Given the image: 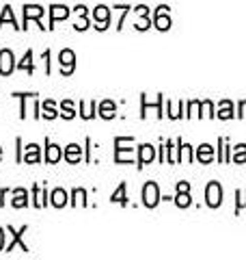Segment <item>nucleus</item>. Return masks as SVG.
<instances>
[{
    "instance_id": "obj_1",
    "label": "nucleus",
    "mask_w": 246,
    "mask_h": 260,
    "mask_svg": "<svg viewBox=\"0 0 246 260\" xmlns=\"http://www.w3.org/2000/svg\"><path fill=\"white\" fill-rule=\"evenodd\" d=\"M205 200H208L210 208H216L223 204V189H220L218 182H210L208 189H205Z\"/></svg>"
},
{
    "instance_id": "obj_2",
    "label": "nucleus",
    "mask_w": 246,
    "mask_h": 260,
    "mask_svg": "<svg viewBox=\"0 0 246 260\" xmlns=\"http://www.w3.org/2000/svg\"><path fill=\"white\" fill-rule=\"evenodd\" d=\"M160 202V191H158V184L155 182H147L143 186V204L147 208H153L155 204Z\"/></svg>"
},
{
    "instance_id": "obj_3",
    "label": "nucleus",
    "mask_w": 246,
    "mask_h": 260,
    "mask_svg": "<svg viewBox=\"0 0 246 260\" xmlns=\"http://www.w3.org/2000/svg\"><path fill=\"white\" fill-rule=\"evenodd\" d=\"M59 61H61V74L69 76L73 72V68H76V54L65 48V50H61V54H59Z\"/></svg>"
},
{
    "instance_id": "obj_4",
    "label": "nucleus",
    "mask_w": 246,
    "mask_h": 260,
    "mask_svg": "<svg viewBox=\"0 0 246 260\" xmlns=\"http://www.w3.org/2000/svg\"><path fill=\"white\" fill-rule=\"evenodd\" d=\"M13 52L11 50H0V74L3 76H9L13 68H15V63H13Z\"/></svg>"
},
{
    "instance_id": "obj_5",
    "label": "nucleus",
    "mask_w": 246,
    "mask_h": 260,
    "mask_svg": "<svg viewBox=\"0 0 246 260\" xmlns=\"http://www.w3.org/2000/svg\"><path fill=\"white\" fill-rule=\"evenodd\" d=\"M188 191H190V184H188V182H179V184H177L175 204H177L179 208H188V206H190V195H188Z\"/></svg>"
},
{
    "instance_id": "obj_6",
    "label": "nucleus",
    "mask_w": 246,
    "mask_h": 260,
    "mask_svg": "<svg viewBox=\"0 0 246 260\" xmlns=\"http://www.w3.org/2000/svg\"><path fill=\"white\" fill-rule=\"evenodd\" d=\"M167 9L169 7H158V11H155V28H160V30L171 28V18H169Z\"/></svg>"
},
{
    "instance_id": "obj_7",
    "label": "nucleus",
    "mask_w": 246,
    "mask_h": 260,
    "mask_svg": "<svg viewBox=\"0 0 246 260\" xmlns=\"http://www.w3.org/2000/svg\"><path fill=\"white\" fill-rule=\"evenodd\" d=\"M93 18L95 22H100V26H95V28H108V24H110V18H108V9L106 7H95V11H93Z\"/></svg>"
},
{
    "instance_id": "obj_8",
    "label": "nucleus",
    "mask_w": 246,
    "mask_h": 260,
    "mask_svg": "<svg viewBox=\"0 0 246 260\" xmlns=\"http://www.w3.org/2000/svg\"><path fill=\"white\" fill-rule=\"evenodd\" d=\"M9 232L13 234V239H11V243H9V245H7V251H11L15 245H20V247H22V251H28V247H26V245H24V243H22V234L26 232V225H24V228H20L18 232H15L13 228H9Z\"/></svg>"
},
{
    "instance_id": "obj_9",
    "label": "nucleus",
    "mask_w": 246,
    "mask_h": 260,
    "mask_svg": "<svg viewBox=\"0 0 246 260\" xmlns=\"http://www.w3.org/2000/svg\"><path fill=\"white\" fill-rule=\"evenodd\" d=\"M141 158H138V167H143V165H147V162H151L153 160V156H155V152H153V148L149 143H145V145H141Z\"/></svg>"
},
{
    "instance_id": "obj_10",
    "label": "nucleus",
    "mask_w": 246,
    "mask_h": 260,
    "mask_svg": "<svg viewBox=\"0 0 246 260\" xmlns=\"http://www.w3.org/2000/svg\"><path fill=\"white\" fill-rule=\"evenodd\" d=\"M41 15H44V9H41L39 5H26V7H24V22H26V24H28L30 18L39 20Z\"/></svg>"
},
{
    "instance_id": "obj_11",
    "label": "nucleus",
    "mask_w": 246,
    "mask_h": 260,
    "mask_svg": "<svg viewBox=\"0 0 246 260\" xmlns=\"http://www.w3.org/2000/svg\"><path fill=\"white\" fill-rule=\"evenodd\" d=\"M13 206L15 208L28 206V193H26V189H15L13 191Z\"/></svg>"
},
{
    "instance_id": "obj_12",
    "label": "nucleus",
    "mask_w": 246,
    "mask_h": 260,
    "mask_svg": "<svg viewBox=\"0 0 246 260\" xmlns=\"http://www.w3.org/2000/svg\"><path fill=\"white\" fill-rule=\"evenodd\" d=\"M63 156V152L59 145H54V143H48V150H46V160L48 162H59Z\"/></svg>"
},
{
    "instance_id": "obj_13",
    "label": "nucleus",
    "mask_w": 246,
    "mask_h": 260,
    "mask_svg": "<svg viewBox=\"0 0 246 260\" xmlns=\"http://www.w3.org/2000/svg\"><path fill=\"white\" fill-rule=\"evenodd\" d=\"M39 145H35V143H30V145H26V154L22 156V160H26V162H39Z\"/></svg>"
},
{
    "instance_id": "obj_14",
    "label": "nucleus",
    "mask_w": 246,
    "mask_h": 260,
    "mask_svg": "<svg viewBox=\"0 0 246 260\" xmlns=\"http://www.w3.org/2000/svg\"><path fill=\"white\" fill-rule=\"evenodd\" d=\"M80 156H82L80 145H76V143L67 145V150H65V158H67L69 162H78V160H80Z\"/></svg>"
},
{
    "instance_id": "obj_15",
    "label": "nucleus",
    "mask_w": 246,
    "mask_h": 260,
    "mask_svg": "<svg viewBox=\"0 0 246 260\" xmlns=\"http://www.w3.org/2000/svg\"><path fill=\"white\" fill-rule=\"evenodd\" d=\"M196 158H199L201 162H210L212 158H214V150H212V145H201L199 150H196Z\"/></svg>"
},
{
    "instance_id": "obj_16",
    "label": "nucleus",
    "mask_w": 246,
    "mask_h": 260,
    "mask_svg": "<svg viewBox=\"0 0 246 260\" xmlns=\"http://www.w3.org/2000/svg\"><path fill=\"white\" fill-rule=\"evenodd\" d=\"M69 15V11H67V7H61V5H54L52 7V11H50V24H54L56 20H65Z\"/></svg>"
},
{
    "instance_id": "obj_17",
    "label": "nucleus",
    "mask_w": 246,
    "mask_h": 260,
    "mask_svg": "<svg viewBox=\"0 0 246 260\" xmlns=\"http://www.w3.org/2000/svg\"><path fill=\"white\" fill-rule=\"evenodd\" d=\"M52 204H54L56 208L65 206V204H67V193H65L63 189H54V191H52Z\"/></svg>"
},
{
    "instance_id": "obj_18",
    "label": "nucleus",
    "mask_w": 246,
    "mask_h": 260,
    "mask_svg": "<svg viewBox=\"0 0 246 260\" xmlns=\"http://www.w3.org/2000/svg\"><path fill=\"white\" fill-rule=\"evenodd\" d=\"M114 111H117V107H114L110 100H104L102 107H100V115H102L104 119H110V117H114Z\"/></svg>"
},
{
    "instance_id": "obj_19",
    "label": "nucleus",
    "mask_w": 246,
    "mask_h": 260,
    "mask_svg": "<svg viewBox=\"0 0 246 260\" xmlns=\"http://www.w3.org/2000/svg\"><path fill=\"white\" fill-rule=\"evenodd\" d=\"M112 202H117V204H121V206H126L128 204V198H126V182H121L119 184V189L112 193V198H110Z\"/></svg>"
},
{
    "instance_id": "obj_20",
    "label": "nucleus",
    "mask_w": 246,
    "mask_h": 260,
    "mask_svg": "<svg viewBox=\"0 0 246 260\" xmlns=\"http://www.w3.org/2000/svg\"><path fill=\"white\" fill-rule=\"evenodd\" d=\"M233 104L231 102H229V100H225L223 104H220V111H218V117L220 119H231L233 117Z\"/></svg>"
},
{
    "instance_id": "obj_21",
    "label": "nucleus",
    "mask_w": 246,
    "mask_h": 260,
    "mask_svg": "<svg viewBox=\"0 0 246 260\" xmlns=\"http://www.w3.org/2000/svg\"><path fill=\"white\" fill-rule=\"evenodd\" d=\"M32 195H35V206L37 208L46 206V191L41 189V186H35V189H32Z\"/></svg>"
},
{
    "instance_id": "obj_22",
    "label": "nucleus",
    "mask_w": 246,
    "mask_h": 260,
    "mask_svg": "<svg viewBox=\"0 0 246 260\" xmlns=\"http://www.w3.org/2000/svg\"><path fill=\"white\" fill-rule=\"evenodd\" d=\"M5 22H11L15 28H20L18 24H15V18H13V11H11V7H5V9H3V15H0V26H3Z\"/></svg>"
},
{
    "instance_id": "obj_23",
    "label": "nucleus",
    "mask_w": 246,
    "mask_h": 260,
    "mask_svg": "<svg viewBox=\"0 0 246 260\" xmlns=\"http://www.w3.org/2000/svg\"><path fill=\"white\" fill-rule=\"evenodd\" d=\"M41 109H44V117H48V119H54L56 117V109H54V102L52 100H46Z\"/></svg>"
},
{
    "instance_id": "obj_24",
    "label": "nucleus",
    "mask_w": 246,
    "mask_h": 260,
    "mask_svg": "<svg viewBox=\"0 0 246 260\" xmlns=\"http://www.w3.org/2000/svg\"><path fill=\"white\" fill-rule=\"evenodd\" d=\"M61 111H63V113H61V115H63L65 119H71L73 115H76V113H73V104H71L69 100H65V102L61 104Z\"/></svg>"
},
{
    "instance_id": "obj_25",
    "label": "nucleus",
    "mask_w": 246,
    "mask_h": 260,
    "mask_svg": "<svg viewBox=\"0 0 246 260\" xmlns=\"http://www.w3.org/2000/svg\"><path fill=\"white\" fill-rule=\"evenodd\" d=\"M233 160L235 162H246V145H237L233 152Z\"/></svg>"
},
{
    "instance_id": "obj_26",
    "label": "nucleus",
    "mask_w": 246,
    "mask_h": 260,
    "mask_svg": "<svg viewBox=\"0 0 246 260\" xmlns=\"http://www.w3.org/2000/svg\"><path fill=\"white\" fill-rule=\"evenodd\" d=\"M30 61H32V52L28 50L26 54H24V59H22V63L18 65V68H20V70H28V72H32V63H30Z\"/></svg>"
},
{
    "instance_id": "obj_27",
    "label": "nucleus",
    "mask_w": 246,
    "mask_h": 260,
    "mask_svg": "<svg viewBox=\"0 0 246 260\" xmlns=\"http://www.w3.org/2000/svg\"><path fill=\"white\" fill-rule=\"evenodd\" d=\"M87 193L85 191H82V189H76V191H73V200H80L82 202V204H87Z\"/></svg>"
},
{
    "instance_id": "obj_28",
    "label": "nucleus",
    "mask_w": 246,
    "mask_h": 260,
    "mask_svg": "<svg viewBox=\"0 0 246 260\" xmlns=\"http://www.w3.org/2000/svg\"><path fill=\"white\" fill-rule=\"evenodd\" d=\"M240 117H246V100L240 102Z\"/></svg>"
},
{
    "instance_id": "obj_29",
    "label": "nucleus",
    "mask_w": 246,
    "mask_h": 260,
    "mask_svg": "<svg viewBox=\"0 0 246 260\" xmlns=\"http://www.w3.org/2000/svg\"><path fill=\"white\" fill-rule=\"evenodd\" d=\"M3 247H5V230L0 228V251H3Z\"/></svg>"
},
{
    "instance_id": "obj_30",
    "label": "nucleus",
    "mask_w": 246,
    "mask_h": 260,
    "mask_svg": "<svg viewBox=\"0 0 246 260\" xmlns=\"http://www.w3.org/2000/svg\"><path fill=\"white\" fill-rule=\"evenodd\" d=\"M5 195H7V189L0 191V206H3V198H5Z\"/></svg>"
},
{
    "instance_id": "obj_31",
    "label": "nucleus",
    "mask_w": 246,
    "mask_h": 260,
    "mask_svg": "<svg viewBox=\"0 0 246 260\" xmlns=\"http://www.w3.org/2000/svg\"><path fill=\"white\" fill-rule=\"evenodd\" d=\"M0 158H3V148H0Z\"/></svg>"
}]
</instances>
